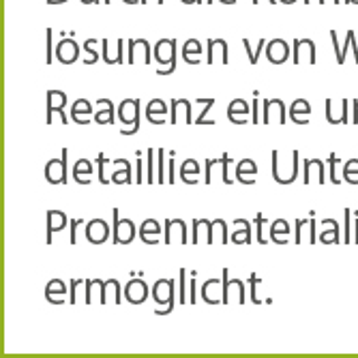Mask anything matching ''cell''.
<instances>
[{"label": "cell", "mask_w": 358, "mask_h": 358, "mask_svg": "<svg viewBox=\"0 0 358 358\" xmlns=\"http://www.w3.org/2000/svg\"><path fill=\"white\" fill-rule=\"evenodd\" d=\"M161 234L164 232H161V225L157 219H146L140 227V238L146 245H157L161 241Z\"/></svg>", "instance_id": "cell-12"}, {"label": "cell", "mask_w": 358, "mask_h": 358, "mask_svg": "<svg viewBox=\"0 0 358 358\" xmlns=\"http://www.w3.org/2000/svg\"><path fill=\"white\" fill-rule=\"evenodd\" d=\"M247 114H251V108L247 106L245 99H232L230 101V108H227V118H230L234 124H247L249 122Z\"/></svg>", "instance_id": "cell-10"}, {"label": "cell", "mask_w": 358, "mask_h": 358, "mask_svg": "<svg viewBox=\"0 0 358 358\" xmlns=\"http://www.w3.org/2000/svg\"><path fill=\"white\" fill-rule=\"evenodd\" d=\"M112 221H114V234H112V243L114 245H129L136 238V225L131 219H122L120 210L114 208L112 210Z\"/></svg>", "instance_id": "cell-3"}, {"label": "cell", "mask_w": 358, "mask_h": 358, "mask_svg": "<svg viewBox=\"0 0 358 358\" xmlns=\"http://www.w3.org/2000/svg\"><path fill=\"white\" fill-rule=\"evenodd\" d=\"M131 182H134V178H131V166H129V161L124 159L122 168L112 174V185H131Z\"/></svg>", "instance_id": "cell-25"}, {"label": "cell", "mask_w": 358, "mask_h": 358, "mask_svg": "<svg viewBox=\"0 0 358 358\" xmlns=\"http://www.w3.org/2000/svg\"><path fill=\"white\" fill-rule=\"evenodd\" d=\"M249 283H251V303H253V305H259L262 301H259V299H257V294H255V289H257V285H259L257 275H251V277H249Z\"/></svg>", "instance_id": "cell-38"}, {"label": "cell", "mask_w": 358, "mask_h": 358, "mask_svg": "<svg viewBox=\"0 0 358 358\" xmlns=\"http://www.w3.org/2000/svg\"><path fill=\"white\" fill-rule=\"evenodd\" d=\"M56 56H58L60 62L71 64V62L78 58V45H76L73 41H62V43L58 45V50H56Z\"/></svg>", "instance_id": "cell-21"}, {"label": "cell", "mask_w": 358, "mask_h": 358, "mask_svg": "<svg viewBox=\"0 0 358 358\" xmlns=\"http://www.w3.org/2000/svg\"><path fill=\"white\" fill-rule=\"evenodd\" d=\"M255 172H257V166L253 164L251 159H243L241 164L236 166V178L243 185H255V180L249 178V174H255Z\"/></svg>", "instance_id": "cell-18"}, {"label": "cell", "mask_w": 358, "mask_h": 358, "mask_svg": "<svg viewBox=\"0 0 358 358\" xmlns=\"http://www.w3.org/2000/svg\"><path fill=\"white\" fill-rule=\"evenodd\" d=\"M108 157L103 152H99V157H96V166H99V182L101 185H112V178L106 176V166H108Z\"/></svg>", "instance_id": "cell-30"}, {"label": "cell", "mask_w": 358, "mask_h": 358, "mask_svg": "<svg viewBox=\"0 0 358 358\" xmlns=\"http://www.w3.org/2000/svg\"><path fill=\"white\" fill-rule=\"evenodd\" d=\"M268 58H271V62L281 64L287 58V45L283 41H273L268 45Z\"/></svg>", "instance_id": "cell-24"}, {"label": "cell", "mask_w": 358, "mask_h": 358, "mask_svg": "<svg viewBox=\"0 0 358 358\" xmlns=\"http://www.w3.org/2000/svg\"><path fill=\"white\" fill-rule=\"evenodd\" d=\"M176 232H178V236H180V243L187 245V243H189V236H187V227H185V221H182V219H168V221H166L164 243H166V245H172Z\"/></svg>", "instance_id": "cell-9"}, {"label": "cell", "mask_w": 358, "mask_h": 358, "mask_svg": "<svg viewBox=\"0 0 358 358\" xmlns=\"http://www.w3.org/2000/svg\"><path fill=\"white\" fill-rule=\"evenodd\" d=\"M350 174H358V161L354 159V161H348V164L343 166V176H345V180L350 178Z\"/></svg>", "instance_id": "cell-39"}, {"label": "cell", "mask_w": 358, "mask_h": 358, "mask_svg": "<svg viewBox=\"0 0 358 358\" xmlns=\"http://www.w3.org/2000/svg\"><path fill=\"white\" fill-rule=\"evenodd\" d=\"M264 223H266V217H262V213H257V215H255V225H257V243H259V245H266V243H268V241L262 236V225H264Z\"/></svg>", "instance_id": "cell-34"}, {"label": "cell", "mask_w": 358, "mask_h": 358, "mask_svg": "<svg viewBox=\"0 0 358 358\" xmlns=\"http://www.w3.org/2000/svg\"><path fill=\"white\" fill-rule=\"evenodd\" d=\"M238 221L245 225V230H236V232L230 236V241L236 243V245H243V243L249 245V243L253 241V238H251V225H249V221H245V219H238Z\"/></svg>", "instance_id": "cell-26"}, {"label": "cell", "mask_w": 358, "mask_h": 358, "mask_svg": "<svg viewBox=\"0 0 358 358\" xmlns=\"http://www.w3.org/2000/svg\"><path fill=\"white\" fill-rule=\"evenodd\" d=\"M82 283V279H76V281H71V299H69V303L73 305L76 303V289H78V285Z\"/></svg>", "instance_id": "cell-44"}, {"label": "cell", "mask_w": 358, "mask_h": 358, "mask_svg": "<svg viewBox=\"0 0 358 358\" xmlns=\"http://www.w3.org/2000/svg\"><path fill=\"white\" fill-rule=\"evenodd\" d=\"M140 106L142 101L140 99H124L120 106H118V118L120 122L127 127L131 124V129H122V136H134L140 131Z\"/></svg>", "instance_id": "cell-2"}, {"label": "cell", "mask_w": 358, "mask_h": 358, "mask_svg": "<svg viewBox=\"0 0 358 358\" xmlns=\"http://www.w3.org/2000/svg\"><path fill=\"white\" fill-rule=\"evenodd\" d=\"M195 277H198V271L189 273V305H195L198 301V294H195Z\"/></svg>", "instance_id": "cell-33"}, {"label": "cell", "mask_w": 358, "mask_h": 358, "mask_svg": "<svg viewBox=\"0 0 358 358\" xmlns=\"http://www.w3.org/2000/svg\"><path fill=\"white\" fill-rule=\"evenodd\" d=\"M67 157H69V150L62 148L60 159H50L48 161V166H45V178H48L50 185H67V180H69Z\"/></svg>", "instance_id": "cell-4"}, {"label": "cell", "mask_w": 358, "mask_h": 358, "mask_svg": "<svg viewBox=\"0 0 358 358\" xmlns=\"http://www.w3.org/2000/svg\"><path fill=\"white\" fill-rule=\"evenodd\" d=\"M86 241L88 243H92V245H101V243H106L108 241V236H110V225H108V221L106 219H99V217H94V219H90L88 223H86Z\"/></svg>", "instance_id": "cell-5"}, {"label": "cell", "mask_w": 358, "mask_h": 358, "mask_svg": "<svg viewBox=\"0 0 358 358\" xmlns=\"http://www.w3.org/2000/svg\"><path fill=\"white\" fill-rule=\"evenodd\" d=\"M309 114H311V106L305 99H296L294 103H292L289 120L296 122V124H307L309 122Z\"/></svg>", "instance_id": "cell-15"}, {"label": "cell", "mask_w": 358, "mask_h": 358, "mask_svg": "<svg viewBox=\"0 0 358 358\" xmlns=\"http://www.w3.org/2000/svg\"><path fill=\"white\" fill-rule=\"evenodd\" d=\"M221 305H227L230 303V287H236L238 289V305H245V283L241 279H230L227 277V268H223V277H221Z\"/></svg>", "instance_id": "cell-8"}, {"label": "cell", "mask_w": 358, "mask_h": 358, "mask_svg": "<svg viewBox=\"0 0 358 358\" xmlns=\"http://www.w3.org/2000/svg\"><path fill=\"white\" fill-rule=\"evenodd\" d=\"M96 106L103 108V110H96L94 112V122L99 124H114L116 116H114V103L110 99H99L96 101Z\"/></svg>", "instance_id": "cell-16"}, {"label": "cell", "mask_w": 358, "mask_h": 358, "mask_svg": "<svg viewBox=\"0 0 358 358\" xmlns=\"http://www.w3.org/2000/svg\"><path fill=\"white\" fill-rule=\"evenodd\" d=\"M164 159H166V150L164 148H159V161H157V180H159V185L166 180V164H164Z\"/></svg>", "instance_id": "cell-32"}, {"label": "cell", "mask_w": 358, "mask_h": 358, "mask_svg": "<svg viewBox=\"0 0 358 358\" xmlns=\"http://www.w3.org/2000/svg\"><path fill=\"white\" fill-rule=\"evenodd\" d=\"M174 279H159L155 285H152V299H155V303H157V309H155V313L157 315H168L172 309H174V301H176V296H174Z\"/></svg>", "instance_id": "cell-1"}, {"label": "cell", "mask_w": 358, "mask_h": 358, "mask_svg": "<svg viewBox=\"0 0 358 358\" xmlns=\"http://www.w3.org/2000/svg\"><path fill=\"white\" fill-rule=\"evenodd\" d=\"M67 225V215L60 210H48V243H52V234L60 232Z\"/></svg>", "instance_id": "cell-17"}, {"label": "cell", "mask_w": 358, "mask_h": 358, "mask_svg": "<svg viewBox=\"0 0 358 358\" xmlns=\"http://www.w3.org/2000/svg\"><path fill=\"white\" fill-rule=\"evenodd\" d=\"M136 159H138V176H136V182L142 185V150L136 152Z\"/></svg>", "instance_id": "cell-43"}, {"label": "cell", "mask_w": 358, "mask_h": 358, "mask_svg": "<svg viewBox=\"0 0 358 358\" xmlns=\"http://www.w3.org/2000/svg\"><path fill=\"white\" fill-rule=\"evenodd\" d=\"M82 223H84V219H82V217H78V219H73V221H71V236H69V243H71V245H76V243H78V236H76V234H78V225H82Z\"/></svg>", "instance_id": "cell-40"}, {"label": "cell", "mask_w": 358, "mask_h": 358, "mask_svg": "<svg viewBox=\"0 0 358 358\" xmlns=\"http://www.w3.org/2000/svg\"><path fill=\"white\" fill-rule=\"evenodd\" d=\"M257 110H259V94L255 92V99H253V106H251V122H253V124H259Z\"/></svg>", "instance_id": "cell-41"}, {"label": "cell", "mask_w": 358, "mask_h": 358, "mask_svg": "<svg viewBox=\"0 0 358 358\" xmlns=\"http://www.w3.org/2000/svg\"><path fill=\"white\" fill-rule=\"evenodd\" d=\"M64 106H67V96H64V92L60 90H48V122H52L54 114L60 116L62 124H69V116L67 114H62Z\"/></svg>", "instance_id": "cell-6"}, {"label": "cell", "mask_w": 358, "mask_h": 358, "mask_svg": "<svg viewBox=\"0 0 358 358\" xmlns=\"http://www.w3.org/2000/svg\"><path fill=\"white\" fill-rule=\"evenodd\" d=\"M84 285H86V299H84V301H86V305H90V303H92V287H94V279H92V281H90V279H88V281H84Z\"/></svg>", "instance_id": "cell-42"}, {"label": "cell", "mask_w": 358, "mask_h": 358, "mask_svg": "<svg viewBox=\"0 0 358 358\" xmlns=\"http://www.w3.org/2000/svg\"><path fill=\"white\" fill-rule=\"evenodd\" d=\"M343 217H345V230H343V243H350L352 241V227H350V219H352V210L350 208H345L343 210Z\"/></svg>", "instance_id": "cell-37"}, {"label": "cell", "mask_w": 358, "mask_h": 358, "mask_svg": "<svg viewBox=\"0 0 358 358\" xmlns=\"http://www.w3.org/2000/svg\"><path fill=\"white\" fill-rule=\"evenodd\" d=\"M157 150L148 148L146 150V159H148V174H146V185H155L157 182V164H155Z\"/></svg>", "instance_id": "cell-27"}, {"label": "cell", "mask_w": 358, "mask_h": 358, "mask_svg": "<svg viewBox=\"0 0 358 358\" xmlns=\"http://www.w3.org/2000/svg\"><path fill=\"white\" fill-rule=\"evenodd\" d=\"M285 234H289L287 221H285V219L273 221V225H271V241H273V243H279V245H285V243H287V236H285Z\"/></svg>", "instance_id": "cell-22"}, {"label": "cell", "mask_w": 358, "mask_h": 358, "mask_svg": "<svg viewBox=\"0 0 358 358\" xmlns=\"http://www.w3.org/2000/svg\"><path fill=\"white\" fill-rule=\"evenodd\" d=\"M195 103H202L204 106V110H202V114L195 118V124H206L208 120H206V114H208V110L215 106V96H210V99H204V96H200V99H195Z\"/></svg>", "instance_id": "cell-29"}, {"label": "cell", "mask_w": 358, "mask_h": 358, "mask_svg": "<svg viewBox=\"0 0 358 358\" xmlns=\"http://www.w3.org/2000/svg\"><path fill=\"white\" fill-rule=\"evenodd\" d=\"M230 164H232V157H230V155H221V168H223L221 178H223V182H225V185H232L230 176H227V166H230Z\"/></svg>", "instance_id": "cell-35"}, {"label": "cell", "mask_w": 358, "mask_h": 358, "mask_svg": "<svg viewBox=\"0 0 358 358\" xmlns=\"http://www.w3.org/2000/svg\"><path fill=\"white\" fill-rule=\"evenodd\" d=\"M168 168H170L168 182L174 185V182H176V150H170V164H168Z\"/></svg>", "instance_id": "cell-36"}, {"label": "cell", "mask_w": 358, "mask_h": 358, "mask_svg": "<svg viewBox=\"0 0 358 358\" xmlns=\"http://www.w3.org/2000/svg\"><path fill=\"white\" fill-rule=\"evenodd\" d=\"M329 223H331V230H327L322 236H320V241L322 243H339V227H337V221H333V219H329Z\"/></svg>", "instance_id": "cell-31"}, {"label": "cell", "mask_w": 358, "mask_h": 358, "mask_svg": "<svg viewBox=\"0 0 358 358\" xmlns=\"http://www.w3.org/2000/svg\"><path fill=\"white\" fill-rule=\"evenodd\" d=\"M71 118H73V122H78V124L90 122V118H94V110H92L90 101H88V99H78V101L73 103V108H71Z\"/></svg>", "instance_id": "cell-13"}, {"label": "cell", "mask_w": 358, "mask_h": 358, "mask_svg": "<svg viewBox=\"0 0 358 358\" xmlns=\"http://www.w3.org/2000/svg\"><path fill=\"white\" fill-rule=\"evenodd\" d=\"M178 277H180V296H178V301H180V305H189V283H187L189 271L180 268Z\"/></svg>", "instance_id": "cell-28"}, {"label": "cell", "mask_w": 358, "mask_h": 358, "mask_svg": "<svg viewBox=\"0 0 358 358\" xmlns=\"http://www.w3.org/2000/svg\"><path fill=\"white\" fill-rule=\"evenodd\" d=\"M213 243H221V245H227V225L223 219H215L210 223V236H208V245Z\"/></svg>", "instance_id": "cell-19"}, {"label": "cell", "mask_w": 358, "mask_h": 358, "mask_svg": "<svg viewBox=\"0 0 358 358\" xmlns=\"http://www.w3.org/2000/svg\"><path fill=\"white\" fill-rule=\"evenodd\" d=\"M92 172H94V164H92V161L80 159V161H76V166H73V180L78 185H90Z\"/></svg>", "instance_id": "cell-14"}, {"label": "cell", "mask_w": 358, "mask_h": 358, "mask_svg": "<svg viewBox=\"0 0 358 358\" xmlns=\"http://www.w3.org/2000/svg\"><path fill=\"white\" fill-rule=\"evenodd\" d=\"M64 292H67V285H64L60 279H54V281H50L48 287H45V296H48V301H50L52 305H64L62 299H56V296H62Z\"/></svg>", "instance_id": "cell-20"}, {"label": "cell", "mask_w": 358, "mask_h": 358, "mask_svg": "<svg viewBox=\"0 0 358 358\" xmlns=\"http://www.w3.org/2000/svg\"><path fill=\"white\" fill-rule=\"evenodd\" d=\"M166 114H170V112H168L166 101L152 99V101L146 106V118H148V122H152V124H164V122H170V118H166Z\"/></svg>", "instance_id": "cell-11"}, {"label": "cell", "mask_w": 358, "mask_h": 358, "mask_svg": "<svg viewBox=\"0 0 358 358\" xmlns=\"http://www.w3.org/2000/svg\"><path fill=\"white\" fill-rule=\"evenodd\" d=\"M191 174L193 176L200 174V166H198V161H195V159H187L185 164L180 166V178H182L185 185H195V182H198L195 178H191Z\"/></svg>", "instance_id": "cell-23"}, {"label": "cell", "mask_w": 358, "mask_h": 358, "mask_svg": "<svg viewBox=\"0 0 358 358\" xmlns=\"http://www.w3.org/2000/svg\"><path fill=\"white\" fill-rule=\"evenodd\" d=\"M148 294H150V289L144 283V277L131 279L124 285V299H127V303H131V305H142L148 299Z\"/></svg>", "instance_id": "cell-7"}]
</instances>
